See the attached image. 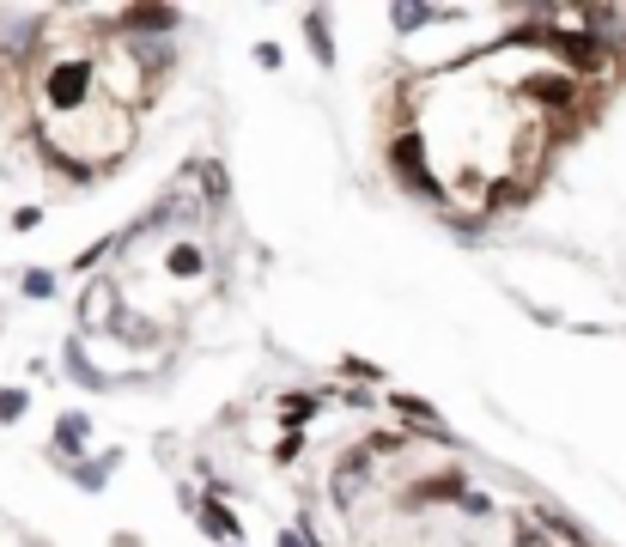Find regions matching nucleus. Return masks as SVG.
Returning a JSON list of instances; mask_svg holds the SVG:
<instances>
[{"label":"nucleus","instance_id":"1a4fd4ad","mask_svg":"<svg viewBox=\"0 0 626 547\" xmlns=\"http://www.w3.org/2000/svg\"><path fill=\"white\" fill-rule=\"evenodd\" d=\"M171 268H177V274H195V268H201V250H195V244H177V250H171Z\"/></svg>","mask_w":626,"mask_h":547},{"label":"nucleus","instance_id":"f257e3e1","mask_svg":"<svg viewBox=\"0 0 626 547\" xmlns=\"http://www.w3.org/2000/svg\"><path fill=\"white\" fill-rule=\"evenodd\" d=\"M92 86H98V67H92V61H55L49 80H43V104L61 110V116H86V110L98 104Z\"/></svg>","mask_w":626,"mask_h":547},{"label":"nucleus","instance_id":"9b49d317","mask_svg":"<svg viewBox=\"0 0 626 547\" xmlns=\"http://www.w3.org/2000/svg\"><path fill=\"white\" fill-rule=\"evenodd\" d=\"M396 408H402L408 420H426V426H438V414H432L426 402H414V396H396Z\"/></svg>","mask_w":626,"mask_h":547},{"label":"nucleus","instance_id":"6e6552de","mask_svg":"<svg viewBox=\"0 0 626 547\" xmlns=\"http://www.w3.org/2000/svg\"><path fill=\"white\" fill-rule=\"evenodd\" d=\"M25 292H31V298H55V274H49V268H31V274H25Z\"/></svg>","mask_w":626,"mask_h":547},{"label":"nucleus","instance_id":"423d86ee","mask_svg":"<svg viewBox=\"0 0 626 547\" xmlns=\"http://www.w3.org/2000/svg\"><path fill=\"white\" fill-rule=\"evenodd\" d=\"M304 25H310V49H317V61L329 67V61H335V43H329V13H304Z\"/></svg>","mask_w":626,"mask_h":547},{"label":"nucleus","instance_id":"7ed1b4c3","mask_svg":"<svg viewBox=\"0 0 626 547\" xmlns=\"http://www.w3.org/2000/svg\"><path fill=\"white\" fill-rule=\"evenodd\" d=\"M201 529H207L213 541H238V535H244V529H238V517H231L219 499H207V505H201Z\"/></svg>","mask_w":626,"mask_h":547},{"label":"nucleus","instance_id":"f03ea898","mask_svg":"<svg viewBox=\"0 0 626 547\" xmlns=\"http://www.w3.org/2000/svg\"><path fill=\"white\" fill-rule=\"evenodd\" d=\"M389 159H396V171L408 177L414 195H438V183H432V171H426V152H420V134H402L396 146H389Z\"/></svg>","mask_w":626,"mask_h":547},{"label":"nucleus","instance_id":"39448f33","mask_svg":"<svg viewBox=\"0 0 626 547\" xmlns=\"http://www.w3.org/2000/svg\"><path fill=\"white\" fill-rule=\"evenodd\" d=\"M432 19H456V13H444V7H396V13H389V25H396V31H420Z\"/></svg>","mask_w":626,"mask_h":547},{"label":"nucleus","instance_id":"f8f14e48","mask_svg":"<svg viewBox=\"0 0 626 547\" xmlns=\"http://www.w3.org/2000/svg\"><path fill=\"white\" fill-rule=\"evenodd\" d=\"M280 547H310V541H304V535H292V529H286V535H280Z\"/></svg>","mask_w":626,"mask_h":547},{"label":"nucleus","instance_id":"0eeeda50","mask_svg":"<svg viewBox=\"0 0 626 547\" xmlns=\"http://www.w3.org/2000/svg\"><path fill=\"white\" fill-rule=\"evenodd\" d=\"M110 468H116V450H110L104 462H80V487H92V493H98V487H104V475H110Z\"/></svg>","mask_w":626,"mask_h":547},{"label":"nucleus","instance_id":"20e7f679","mask_svg":"<svg viewBox=\"0 0 626 547\" xmlns=\"http://www.w3.org/2000/svg\"><path fill=\"white\" fill-rule=\"evenodd\" d=\"M86 444V414H61L55 420V456H80Z\"/></svg>","mask_w":626,"mask_h":547},{"label":"nucleus","instance_id":"9d476101","mask_svg":"<svg viewBox=\"0 0 626 547\" xmlns=\"http://www.w3.org/2000/svg\"><path fill=\"white\" fill-rule=\"evenodd\" d=\"M25 414V389H0V420H19Z\"/></svg>","mask_w":626,"mask_h":547}]
</instances>
